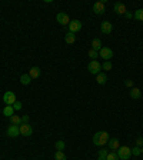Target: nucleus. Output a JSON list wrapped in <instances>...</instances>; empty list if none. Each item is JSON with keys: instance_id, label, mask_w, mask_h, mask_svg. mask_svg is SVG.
I'll use <instances>...</instances> for the list:
<instances>
[{"instance_id": "1", "label": "nucleus", "mask_w": 143, "mask_h": 160, "mask_svg": "<svg viewBox=\"0 0 143 160\" xmlns=\"http://www.w3.org/2000/svg\"><path fill=\"white\" fill-rule=\"evenodd\" d=\"M109 142V134L107 132H97L95 133V136H93V144L95 146H105L106 143Z\"/></svg>"}, {"instance_id": "2", "label": "nucleus", "mask_w": 143, "mask_h": 160, "mask_svg": "<svg viewBox=\"0 0 143 160\" xmlns=\"http://www.w3.org/2000/svg\"><path fill=\"white\" fill-rule=\"evenodd\" d=\"M116 153H117L120 160H129L130 156H132V149H129L127 146H120Z\"/></svg>"}, {"instance_id": "3", "label": "nucleus", "mask_w": 143, "mask_h": 160, "mask_svg": "<svg viewBox=\"0 0 143 160\" xmlns=\"http://www.w3.org/2000/svg\"><path fill=\"white\" fill-rule=\"evenodd\" d=\"M100 69H102V65H100L97 60H92L87 65V70H89V73H90V75H96V76H97L100 73Z\"/></svg>"}, {"instance_id": "4", "label": "nucleus", "mask_w": 143, "mask_h": 160, "mask_svg": "<svg viewBox=\"0 0 143 160\" xmlns=\"http://www.w3.org/2000/svg\"><path fill=\"white\" fill-rule=\"evenodd\" d=\"M3 102L6 103V106H13L14 103L17 102L16 95H14L13 92H6L3 95Z\"/></svg>"}, {"instance_id": "5", "label": "nucleus", "mask_w": 143, "mask_h": 160, "mask_svg": "<svg viewBox=\"0 0 143 160\" xmlns=\"http://www.w3.org/2000/svg\"><path fill=\"white\" fill-rule=\"evenodd\" d=\"M99 57L105 59V61H110V59L113 57L112 49H109V47H102V49L99 50Z\"/></svg>"}, {"instance_id": "6", "label": "nucleus", "mask_w": 143, "mask_h": 160, "mask_svg": "<svg viewBox=\"0 0 143 160\" xmlns=\"http://www.w3.org/2000/svg\"><path fill=\"white\" fill-rule=\"evenodd\" d=\"M19 129H20V134L22 136H32L33 134V129H32V126L29 124V123H22L20 126H19Z\"/></svg>"}, {"instance_id": "7", "label": "nucleus", "mask_w": 143, "mask_h": 160, "mask_svg": "<svg viewBox=\"0 0 143 160\" xmlns=\"http://www.w3.org/2000/svg\"><path fill=\"white\" fill-rule=\"evenodd\" d=\"M93 12L96 14H103L106 12V2L105 0H100V2H96L93 4Z\"/></svg>"}, {"instance_id": "8", "label": "nucleus", "mask_w": 143, "mask_h": 160, "mask_svg": "<svg viewBox=\"0 0 143 160\" xmlns=\"http://www.w3.org/2000/svg\"><path fill=\"white\" fill-rule=\"evenodd\" d=\"M82 22L80 20H72L70 23H69V32H72V33H77V32L82 30Z\"/></svg>"}, {"instance_id": "9", "label": "nucleus", "mask_w": 143, "mask_h": 160, "mask_svg": "<svg viewBox=\"0 0 143 160\" xmlns=\"http://www.w3.org/2000/svg\"><path fill=\"white\" fill-rule=\"evenodd\" d=\"M56 20H57V23H60L62 26H69V23H70V19H69V16L66 13H63V12L57 13V16H56Z\"/></svg>"}, {"instance_id": "10", "label": "nucleus", "mask_w": 143, "mask_h": 160, "mask_svg": "<svg viewBox=\"0 0 143 160\" xmlns=\"http://www.w3.org/2000/svg\"><path fill=\"white\" fill-rule=\"evenodd\" d=\"M113 10H115L116 14H123V16H125V13L127 12V9H126V6H125V3L117 2V3H115V6H113Z\"/></svg>"}, {"instance_id": "11", "label": "nucleus", "mask_w": 143, "mask_h": 160, "mask_svg": "<svg viewBox=\"0 0 143 160\" xmlns=\"http://www.w3.org/2000/svg\"><path fill=\"white\" fill-rule=\"evenodd\" d=\"M7 136L9 137H17L19 134H20V129H19V126H14V124H12V126H9V129H7Z\"/></svg>"}, {"instance_id": "12", "label": "nucleus", "mask_w": 143, "mask_h": 160, "mask_svg": "<svg viewBox=\"0 0 143 160\" xmlns=\"http://www.w3.org/2000/svg\"><path fill=\"white\" fill-rule=\"evenodd\" d=\"M100 30H102L103 34H110L113 30V26L110 22H103L102 24H100Z\"/></svg>"}, {"instance_id": "13", "label": "nucleus", "mask_w": 143, "mask_h": 160, "mask_svg": "<svg viewBox=\"0 0 143 160\" xmlns=\"http://www.w3.org/2000/svg\"><path fill=\"white\" fill-rule=\"evenodd\" d=\"M107 146H109V149L112 150V152H117V149L120 147V143H119V140L117 139H109Z\"/></svg>"}, {"instance_id": "14", "label": "nucleus", "mask_w": 143, "mask_h": 160, "mask_svg": "<svg viewBox=\"0 0 143 160\" xmlns=\"http://www.w3.org/2000/svg\"><path fill=\"white\" fill-rule=\"evenodd\" d=\"M40 69L37 67V66H33V67H30V70H29V76H30L32 79H39L40 77Z\"/></svg>"}, {"instance_id": "15", "label": "nucleus", "mask_w": 143, "mask_h": 160, "mask_svg": "<svg viewBox=\"0 0 143 160\" xmlns=\"http://www.w3.org/2000/svg\"><path fill=\"white\" fill-rule=\"evenodd\" d=\"M140 96H142V92H140V89L132 87V90H130V97H132V99H140Z\"/></svg>"}, {"instance_id": "16", "label": "nucleus", "mask_w": 143, "mask_h": 160, "mask_svg": "<svg viewBox=\"0 0 143 160\" xmlns=\"http://www.w3.org/2000/svg\"><path fill=\"white\" fill-rule=\"evenodd\" d=\"M65 40H66V43L67 44H73L76 41V34L72 33V32H69V33L65 36Z\"/></svg>"}, {"instance_id": "17", "label": "nucleus", "mask_w": 143, "mask_h": 160, "mask_svg": "<svg viewBox=\"0 0 143 160\" xmlns=\"http://www.w3.org/2000/svg\"><path fill=\"white\" fill-rule=\"evenodd\" d=\"M3 114H4L6 117H9V119H10V117L14 114V109H13V106H6V107L3 109Z\"/></svg>"}, {"instance_id": "18", "label": "nucleus", "mask_w": 143, "mask_h": 160, "mask_svg": "<svg viewBox=\"0 0 143 160\" xmlns=\"http://www.w3.org/2000/svg\"><path fill=\"white\" fill-rule=\"evenodd\" d=\"M32 80H33V79L29 76V73H24V75L20 76V83L22 85H30Z\"/></svg>"}, {"instance_id": "19", "label": "nucleus", "mask_w": 143, "mask_h": 160, "mask_svg": "<svg viewBox=\"0 0 143 160\" xmlns=\"http://www.w3.org/2000/svg\"><path fill=\"white\" fill-rule=\"evenodd\" d=\"M102 47H103V46H102V40H100V39H93V41H92V49H95L96 51H99Z\"/></svg>"}, {"instance_id": "20", "label": "nucleus", "mask_w": 143, "mask_h": 160, "mask_svg": "<svg viewBox=\"0 0 143 160\" xmlns=\"http://www.w3.org/2000/svg\"><path fill=\"white\" fill-rule=\"evenodd\" d=\"M96 80H97V83H99V85H105V83L107 82V76H106V73L100 72L99 75H97V77H96Z\"/></svg>"}, {"instance_id": "21", "label": "nucleus", "mask_w": 143, "mask_h": 160, "mask_svg": "<svg viewBox=\"0 0 143 160\" xmlns=\"http://www.w3.org/2000/svg\"><path fill=\"white\" fill-rule=\"evenodd\" d=\"M10 122H12V124H14V126H20L22 124V117L17 116V114H13V116L10 117Z\"/></svg>"}, {"instance_id": "22", "label": "nucleus", "mask_w": 143, "mask_h": 160, "mask_svg": "<svg viewBox=\"0 0 143 160\" xmlns=\"http://www.w3.org/2000/svg\"><path fill=\"white\" fill-rule=\"evenodd\" d=\"M133 17L139 22H143V9H137V10L135 12V14H133Z\"/></svg>"}, {"instance_id": "23", "label": "nucleus", "mask_w": 143, "mask_h": 160, "mask_svg": "<svg viewBox=\"0 0 143 160\" xmlns=\"http://www.w3.org/2000/svg\"><path fill=\"white\" fill-rule=\"evenodd\" d=\"M87 55H89V57L92 59V60H96V59L99 57V51H96L95 49H90V50H89V53H87Z\"/></svg>"}, {"instance_id": "24", "label": "nucleus", "mask_w": 143, "mask_h": 160, "mask_svg": "<svg viewBox=\"0 0 143 160\" xmlns=\"http://www.w3.org/2000/svg\"><path fill=\"white\" fill-rule=\"evenodd\" d=\"M55 159H56V160H67V157H66V154L63 153V152L57 150V152L55 153Z\"/></svg>"}, {"instance_id": "25", "label": "nucleus", "mask_w": 143, "mask_h": 160, "mask_svg": "<svg viewBox=\"0 0 143 160\" xmlns=\"http://www.w3.org/2000/svg\"><path fill=\"white\" fill-rule=\"evenodd\" d=\"M107 153H109V152H107L106 149H100L99 150V159H97V160H106V157H107Z\"/></svg>"}, {"instance_id": "26", "label": "nucleus", "mask_w": 143, "mask_h": 160, "mask_svg": "<svg viewBox=\"0 0 143 160\" xmlns=\"http://www.w3.org/2000/svg\"><path fill=\"white\" fill-rule=\"evenodd\" d=\"M106 160H120V159H119V156H117V153H116V152H110V153H107Z\"/></svg>"}, {"instance_id": "27", "label": "nucleus", "mask_w": 143, "mask_h": 160, "mask_svg": "<svg viewBox=\"0 0 143 160\" xmlns=\"http://www.w3.org/2000/svg\"><path fill=\"white\" fill-rule=\"evenodd\" d=\"M112 67H113V65L110 63V61H105L102 65V69L105 70V72H109V70H112Z\"/></svg>"}, {"instance_id": "28", "label": "nucleus", "mask_w": 143, "mask_h": 160, "mask_svg": "<svg viewBox=\"0 0 143 160\" xmlns=\"http://www.w3.org/2000/svg\"><path fill=\"white\" fill-rule=\"evenodd\" d=\"M55 146H56V149L57 150L63 152V149H65V142H63V140H57V142L55 143Z\"/></svg>"}, {"instance_id": "29", "label": "nucleus", "mask_w": 143, "mask_h": 160, "mask_svg": "<svg viewBox=\"0 0 143 160\" xmlns=\"http://www.w3.org/2000/svg\"><path fill=\"white\" fill-rule=\"evenodd\" d=\"M132 154H135V156H139L140 154V147L139 146H135L132 149Z\"/></svg>"}, {"instance_id": "30", "label": "nucleus", "mask_w": 143, "mask_h": 160, "mask_svg": "<svg viewBox=\"0 0 143 160\" xmlns=\"http://www.w3.org/2000/svg\"><path fill=\"white\" fill-rule=\"evenodd\" d=\"M22 107H23V106H22V103L19 102V100H17V102L13 104V109L14 110H22Z\"/></svg>"}, {"instance_id": "31", "label": "nucleus", "mask_w": 143, "mask_h": 160, "mask_svg": "<svg viewBox=\"0 0 143 160\" xmlns=\"http://www.w3.org/2000/svg\"><path fill=\"white\" fill-rule=\"evenodd\" d=\"M125 86H126V87H130V89H132V87H133V82L130 80V79H126V80H125Z\"/></svg>"}, {"instance_id": "32", "label": "nucleus", "mask_w": 143, "mask_h": 160, "mask_svg": "<svg viewBox=\"0 0 143 160\" xmlns=\"http://www.w3.org/2000/svg\"><path fill=\"white\" fill-rule=\"evenodd\" d=\"M136 146H139V147L143 146V137H137L136 139Z\"/></svg>"}, {"instance_id": "33", "label": "nucleus", "mask_w": 143, "mask_h": 160, "mask_svg": "<svg viewBox=\"0 0 143 160\" xmlns=\"http://www.w3.org/2000/svg\"><path fill=\"white\" fill-rule=\"evenodd\" d=\"M22 123H29V116H27V114L22 116Z\"/></svg>"}, {"instance_id": "34", "label": "nucleus", "mask_w": 143, "mask_h": 160, "mask_svg": "<svg viewBox=\"0 0 143 160\" xmlns=\"http://www.w3.org/2000/svg\"><path fill=\"white\" fill-rule=\"evenodd\" d=\"M125 17H126V19H132L133 14H132V13H129V12H126V13H125Z\"/></svg>"}, {"instance_id": "35", "label": "nucleus", "mask_w": 143, "mask_h": 160, "mask_svg": "<svg viewBox=\"0 0 143 160\" xmlns=\"http://www.w3.org/2000/svg\"><path fill=\"white\" fill-rule=\"evenodd\" d=\"M140 153H142V154H143V146H142V147H140Z\"/></svg>"}]
</instances>
